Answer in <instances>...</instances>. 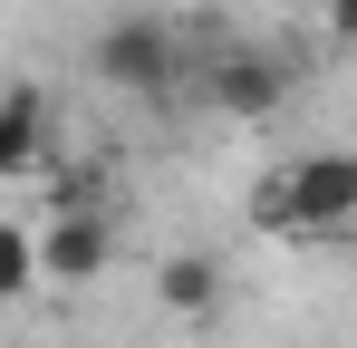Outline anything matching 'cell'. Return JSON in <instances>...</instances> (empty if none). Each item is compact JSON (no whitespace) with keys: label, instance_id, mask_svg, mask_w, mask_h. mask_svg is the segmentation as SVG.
<instances>
[{"label":"cell","instance_id":"obj_1","mask_svg":"<svg viewBox=\"0 0 357 348\" xmlns=\"http://www.w3.org/2000/svg\"><path fill=\"white\" fill-rule=\"evenodd\" d=\"M251 223L280 232V242L357 232V155H348V145H319V155L271 165V174H261V194H251Z\"/></svg>","mask_w":357,"mask_h":348},{"label":"cell","instance_id":"obj_2","mask_svg":"<svg viewBox=\"0 0 357 348\" xmlns=\"http://www.w3.org/2000/svg\"><path fill=\"white\" fill-rule=\"evenodd\" d=\"M97 78L126 97H165L174 87V29L165 20H107L97 29Z\"/></svg>","mask_w":357,"mask_h":348},{"label":"cell","instance_id":"obj_3","mask_svg":"<svg viewBox=\"0 0 357 348\" xmlns=\"http://www.w3.org/2000/svg\"><path fill=\"white\" fill-rule=\"evenodd\" d=\"M107 261H116V223L97 203H68L39 223V281H97Z\"/></svg>","mask_w":357,"mask_h":348},{"label":"cell","instance_id":"obj_4","mask_svg":"<svg viewBox=\"0 0 357 348\" xmlns=\"http://www.w3.org/2000/svg\"><path fill=\"white\" fill-rule=\"evenodd\" d=\"M203 97H213L222 116H271L280 97H290V68H280L271 49H222L213 68H203Z\"/></svg>","mask_w":357,"mask_h":348},{"label":"cell","instance_id":"obj_5","mask_svg":"<svg viewBox=\"0 0 357 348\" xmlns=\"http://www.w3.org/2000/svg\"><path fill=\"white\" fill-rule=\"evenodd\" d=\"M155 300L174 319H213L222 310V252H165L155 261Z\"/></svg>","mask_w":357,"mask_h":348},{"label":"cell","instance_id":"obj_6","mask_svg":"<svg viewBox=\"0 0 357 348\" xmlns=\"http://www.w3.org/2000/svg\"><path fill=\"white\" fill-rule=\"evenodd\" d=\"M49 155V97L39 87H0V174H29Z\"/></svg>","mask_w":357,"mask_h":348},{"label":"cell","instance_id":"obj_7","mask_svg":"<svg viewBox=\"0 0 357 348\" xmlns=\"http://www.w3.org/2000/svg\"><path fill=\"white\" fill-rule=\"evenodd\" d=\"M39 281V232H20V223H0V300H20V290Z\"/></svg>","mask_w":357,"mask_h":348},{"label":"cell","instance_id":"obj_8","mask_svg":"<svg viewBox=\"0 0 357 348\" xmlns=\"http://www.w3.org/2000/svg\"><path fill=\"white\" fill-rule=\"evenodd\" d=\"M319 20H328V39H338V49H357V0H328Z\"/></svg>","mask_w":357,"mask_h":348}]
</instances>
